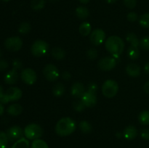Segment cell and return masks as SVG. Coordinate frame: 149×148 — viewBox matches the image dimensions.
Here are the masks:
<instances>
[{
	"label": "cell",
	"mask_w": 149,
	"mask_h": 148,
	"mask_svg": "<svg viewBox=\"0 0 149 148\" xmlns=\"http://www.w3.org/2000/svg\"><path fill=\"white\" fill-rule=\"evenodd\" d=\"M76 128L77 124L74 119L69 117H64L57 122L55 130L58 136H68L75 131Z\"/></svg>",
	"instance_id": "1"
},
{
	"label": "cell",
	"mask_w": 149,
	"mask_h": 148,
	"mask_svg": "<svg viewBox=\"0 0 149 148\" xmlns=\"http://www.w3.org/2000/svg\"><path fill=\"white\" fill-rule=\"evenodd\" d=\"M106 49L112 57L119 58L125 49V42L119 36H111L106 39L105 42Z\"/></svg>",
	"instance_id": "2"
},
{
	"label": "cell",
	"mask_w": 149,
	"mask_h": 148,
	"mask_svg": "<svg viewBox=\"0 0 149 148\" xmlns=\"http://www.w3.org/2000/svg\"><path fill=\"white\" fill-rule=\"evenodd\" d=\"M23 95L21 89L17 86H11L0 97V102L2 104H7L10 102L17 101Z\"/></svg>",
	"instance_id": "3"
},
{
	"label": "cell",
	"mask_w": 149,
	"mask_h": 148,
	"mask_svg": "<svg viewBox=\"0 0 149 148\" xmlns=\"http://www.w3.org/2000/svg\"><path fill=\"white\" fill-rule=\"evenodd\" d=\"M24 135L26 139L36 140L43 136L44 129L42 126L36 123H30L24 129Z\"/></svg>",
	"instance_id": "4"
},
{
	"label": "cell",
	"mask_w": 149,
	"mask_h": 148,
	"mask_svg": "<svg viewBox=\"0 0 149 148\" xmlns=\"http://www.w3.org/2000/svg\"><path fill=\"white\" fill-rule=\"evenodd\" d=\"M49 49V45L47 42L42 39H38L32 44L31 52L36 57H42L47 53Z\"/></svg>",
	"instance_id": "5"
},
{
	"label": "cell",
	"mask_w": 149,
	"mask_h": 148,
	"mask_svg": "<svg viewBox=\"0 0 149 148\" xmlns=\"http://www.w3.org/2000/svg\"><path fill=\"white\" fill-rule=\"evenodd\" d=\"M119 91V85L113 79H108L102 86V94L106 98H113Z\"/></svg>",
	"instance_id": "6"
},
{
	"label": "cell",
	"mask_w": 149,
	"mask_h": 148,
	"mask_svg": "<svg viewBox=\"0 0 149 148\" xmlns=\"http://www.w3.org/2000/svg\"><path fill=\"white\" fill-rule=\"evenodd\" d=\"M43 75L48 81L54 82L60 77L59 70L56 65L53 64H47L43 68Z\"/></svg>",
	"instance_id": "7"
},
{
	"label": "cell",
	"mask_w": 149,
	"mask_h": 148,
	"mask_svg": "<svg viewBox=\"0 0 149 148\" xmlns=\"http://www.w3.org/2000/svg\"><path fill=\"white\" fill-rule=\"evenodd\" d=\"M4 46L10 52H18L23 46V41L19 36L9 37L4 41Z\"/></svg>",
	"instance_id": "8"
},
{
	"label": "cell",
	"mask_w": 149,
	"mask_h": 148,
	"mask_svg": "<svg viewBox=\"0 0 149 148\" xmlns=\"http://www.w3.org/2000/svg\"><path fill=\"white\" fill-rule=\"evenodd\" d=\"M20 78H21L22 81L27 85H33L37 80V75L34 70L30 68H27L21 71Z\"/></svg>",
	"instance_id": "9"
},
{
	"label": "cell",
	"mask_w": 149,
	"mask_h": 148,
	"mask_svg": "<svg viewBox=\"0 0 149 148\" xmlns=\"http://www.w3.org/2000/svg\"><path fill=\"white\" fill-rule=\"evenodd\" d=\"M116 65V59L113 57H105L98 61L97 66L101 71H110Z\"/></svg>",
	"instance_id": "10"
},
{
	"label": "cell",
	"mask_w": 149,
	"mask_h": 148,
	"mask_svg": "<svg viewBox=\"0 0 149 148\" xmlns=\"http://www.w3.org/2000/svg\"><path fill=\"white\" fill-rule=\"evenodd\" d=\"M90 40L95 46H100L106 40V33L103 29H95L90 33Z\"/></svg>",
	"instance_id": "11"
},
{
	"label": "cell",
	"mask_w": 149,
	"mask_h": 148,
	"mask_svg": "<svg viewBox=\"0 0 149 148\" xmlns=\"http://www.w3.org/2000/svg\"><path fill=\"white\" fill-rule=\"evenodd\" d=\"M7 134L8 136L9 141L10 142H16L17 140L23 137L24 131L20 126H13L9 128L7 131Z\"/></svg>",
	"instance_id": "12"
},
{
	"label": "cell",
	"mask_w": 149,
	"mask_h": 148,
	"mask_svg": "<svg viewBox=\"0 0 149 148\" xmlns=\"http://www.w3.org/2000/svg\"><path fill=\"white\" fill-rule=\"evenodd\" d=\"M81 100L86 106V107H93L97 103V99L96 94L87 91L81 97Z\"/></svg>",
	"instance_id": "13"
},
{
	"label": "cell",
	"mask_w": 149,
	"mask_h": 148,
	"mask_svg": "<svg viewBox=\"0 0 149 148\" xmlns=\"http://www.w3.org/2000/svg\"><path fill=\"white\" fill-rule=\"evenodd\" d=\"M85 87L81 82H75L72 84L71 88V94L77 98H81L85 93Z\"/></svg>",
	"instance_id": "14"
},
{
	"label": "cell",
	"mask_w": 149,
	"mask_h": 148,
	"mask_svg": "<svg viewBox=\"0 0 149 148\" xmlns=\"http://www.w3.org/2000/svg\"><path fill=\"white\" fill-rule=\"evenodd\" d=\"M18 78L19 75L17 70L13 68L12 70L9 71L4 75V82L9 85H13L17 82Z\"/></svg>",
	"instance_id": "15"
},
{
	"label": "cell",
	"mask_w": 149,
	"mask_h": 148,
	"mask_svg": "<svg viewBox=\"0 0 149 148\" xmlns=\"http://www.w3.org/2000/svg\"><path fill=\"white\" fill-rule=\"evenodd\" d=\"M138 129L135 126H127L125 129L123 131V136L127 140H132V139H135L138 136Z\"/></svg>",
	"instance_id": "16"
},
{
	"label": "cell",
	"mask_w": 149,
	"mask_h": 148,
	"mask_svg": "<svg viewBox=\"0 0 149 148\" xmlns=\"http://www.w3.org/2000/svg\"><path fill=\"white\" fill-rule=\"evenodd\" d=\"M126 73L131 77H138L141 75V67L135 63H130L126 67Z\"/></svg>",
	"instance_id": "17"
},
{
	"label": "cell",
	"mask_w": 149,
	"mask_h": 148,
	"mask_svg": "<svg viewBox=\"0 0 149 148\" xmlns=\"http://www.w3.org/2000/svg\"><path fill=\"white\" fill-rule=\"evenodd\" d=\"M23 108L21 104L18 103H14L12 104L11 105L9 106L7 109V112L8 114H10L12 116H17L20 115L23 112Z\"/></svg>",
	"instance_id": "18"
},
{
	"label": "cell",
	"mask_w": 149,
	"mask_h": 148,
	"mask_svg": "<svg viewBox=\"0 0 149 148\" xmlns=\"http://www.w3.org/2000/svg\"><path fill=\"white\" fill-rule=\"evenodd\" d=\"M75 13L77 17L81 19V20H85L90 15L89 10L86 7H84V6H79L78 7H77L75 10Z\"/></svg>",
	"instance_id": "19"
},
{
	"label": "cell",
	"mask_w": 149,
	"mask_h": 148,
	"mask_svg": "<svg viewBox=\"0 0 149 148\" xmlns=\"http://www.w3.org/2000/svg\"><path fill=\"white\" fill-rule=\"evenodd\" d=\"M79 32L83 36H87L92 33V26L88 22H83L79 27Z\"/></svg>",
	"instance_id": "20"
},
{
	"label": "cell",
	"mask_w": 149,
	"mask_h": 148,
	"mask_svg": "<svg viewBox=\"0 0 149 148\" xmlns=\"http://www.w3.org/2000/svg\"><path fill=\"white\" fill-rule=\"evenodd\" d=\"M51 55L55 59L61 60L65 58V52L63 49L61 47H54L51 51Z\"/></svg>",
	"instance_id": "21"
},
{
	"label": "cell",
	"mask_w": 149,
	"mask_h": 148,
	"mask_svg": "<svg viewBox=\"0 0 149 148\" xmlns=\"http://www.w3.org/2000/svg\"><path fill=\"white\" fill-rule=\"evenodd\" d=\"M52 94L56 97H61L64 94L65 88L62 83H58L52 87Z\"/></svg>",
	"instance_id": "22"
},
{
	"label": "cell",
	"mask_w": 149,
	"mask_h": 148,
	"mask_svg": "<svg viewBox=\"0 0 149 148\" xmlns=\"http://www.w3.org/2000/svg\"><path fill=\"white\" fill-rule=\"evenodd\" d=\"M79 128L83 133H90L93 131V126L87 120H81L79 123Z\"/></svg>",
	"instance_id": "23"
},
{
	"label": "cell",
	"mask_w": 149,
	"mask_h": 148,
	"mask_svg": "<svg viewBox=\"0 0 149 148\" xmlns=\"http://www.w3.org/2000/svg\"><path fill=\"white\" fill-rule=\"evenodd\" d=\"M126 40L130 44L131 46H136V47H138L140 46V41L138 36H136L135 33H132V32H130L127 34Z\"/></svg>",
	"instance_id": "24"
},
{
	"label": "cell",
	"mask_w": 149,
	"mask_h": 148,
	"mask_svg": "<svg viewBox=\"0 0 149 148\" xmlns=\"http://www.w3.org/2000/svg\"><path fill=\"white\" fill-rule=\"evenodd\" d=\"M127 56L129 57L130 59H137L140 56V51L138 49V47L133 46H130L127 49Z\"/></svg>",
	"instance_id": "25"
},
{
	"label": "cell",
	"mask_w": 149,
	"mask_h": 148,
	"mask_svg": "<svg viewBox=\"0 0 149 148\" xmlns=\"http://www.w3.org/2000/svg\"><path fill=\"white\" fill-rule=\"evenodd\" d=\"M46 1L45 0H32L31 2V7L33 10L39 11L45 7Z\"/></svg>",
	"instance_id": "26"
},
{
	"label": "cell",
	"mask_w": 149,
	"mask_h": 148,
	"mask_svg": "<svg viewBox=\"0 0 149 148\" xmlns=\"http://www.w3.org/2000/svg\"><path fill=\"white\" fill-rule=\"evenodd\" d=\"M12 148H29V140L26 138H20L13 144Z\"/></svg>",
	"instance_id": "27"
},
{
	"label": "cell",
	"mask_w": 149,
	"mask_h": 148,
	"mask_svg": "<svg viewBox=\"0 0 149 148\" xmlns=\"http://www.w3.org/2000/svg\"><path fill=\"white\" fill-rule=\"evenodd\" d=\"M138 120L144 126L149 125V110H144L141 112L138 116Z\"/></svg>",
	"instance_id": "28"
},
{
	"label": "cell",
	"mask_w": 149,
	"mask_h": 148,
	"mask_svg": "<svg viewBox=\"0 0 149 148\" xmlns=\"http://www.w3.org/2000/svg\"><path fill=\"white\" fill-rule=\"evenodd\" d=\"M31 29V26L30 23L28 22H23L19 26L18 31L21 34H27L30 32Z\"/></svg>",
	"instance_id": "29"
},
{
	"label": "cell",
	"mask_w": 149,
	"mask_h": 148,
	"mask_svg": "<svg viewBox=\"0 0 149 148\" xmlns=\"http://www.w3.org/2000/svg\"><path fill=\"white\" fill-rule=\"evenodd\" d=\"M139 23L141 27L149 28V12L145 13L140 17Z\"/></svg>",
	"instance_id": "30"
},
{
	"label": "cell",
	"mask_w": 149,
	"mask_h": 148,
	"mask_svg": "<svg viewBox=\"0 0 149 148\" xmlns=\"http://www.w3.org/2000/svg\"><path fill=\"white\" fill-rule=\"evenodd\" d=\"M31 148H49V146L45 141L38 139L33 141Z\"/></svg>",
	"instance_id": "31"
},
{
	"label": "cell",
	"mask_w": 149,
	"mask_h": 148,
	"mask_svg": "<svg viewBox=\"0 0 149 148\" xmlns=\"http://www.w3.org/2000/svg\"><path fill=\"white\" fill-rule=\"evenodd\" d=\"M8 136L7 133L4 131H0V148H6L8 144Z\"/></svg>",
	"instance_id": "32"
},
{
	"label": "cell",
	"mask_w": 149,
	"mask_h": 148,
	"mask_svg": "<svg viewBox=\"0 0 149 148\" xmlns=\"http://www.w3.org/2000/svg\"><path fill=\"white\" fill-rule=\"evenodd\" d=\"M73 107L77 112H82L85 109L86 106L82 102L81 100H77L73 103Z\"/></svg>",
	"instance_id": "33"
},
{
	"label": "cell",
	"mask_w": 149,
	"mask_h": 148,
	"mask_svg": "<svg viewBox=\"0 0 149 148\" xmlns=\"http://www.w3.org/2000/svg\"><path fill=\"white\" fill-rule=\"evenodd\" d=\"M140 46L143 49L149 50V36L143 37L140 41Z\"/></svg>",
	"instance_id": "34"
},
{
	"label": "cell",
	"mask_w": 149,
	"mask_h": 148,
	"mask_svg": "<svg viewBox=\"0 0 149 148\" xmlns=\"http://www.w3.org/2000/svg\"><path fill=\"white\" fill-rule=\"evenodd\" d=\"M97 55H98V52L97 50L95 48H90L88 49L87 52V56L89 59H95L97 58Z\"/></svg>",
	"instance_id": "35"
},
{
	"label": "cell",
	"mask_w": 149,
	"mask_h": 148,
	"mask_svg": "<svg viewBox=\"0 0 149 148\" xmlns=\"http://www.w3.org/2000/svg\"><path fill=\"white\" fill-rule=\"evenodd\" d=\"M123 3L126 7L129 9L135 8L137 4V0H123Z\"/></svg>",
	"instance_id": "36"
},
{
	"label": "cell",
	"mask_w": 149,
	"mask_h": 148,
	"mask_svg": "<svg viewBox=\"0 0 149 148\" xmlns=\"http://www.w3.org/2000/svg\"><path fill=\"white\" fill-rule=\"evenodd\" d=\"M127 18L131 23H133V22H135L138 20V15L136 12H130L127 14Z\"/></svg>",
	"instance_id": "37"
},
{
	"label": "cell",
	"mask_w": 149,
	"mask_h": 148,
	"mask_svg": "<svg viewBox=\"0 0 149 148\" xmlns=\"http://www.w3.org/2000/svg\"><path fill=\"white\" fill-rule=\"evenodd\" d=\"M97 85L95 82H91L88 84V86H87V91H90V92H93L94 94H96L97 91Z\"/></svg>",
	"instance_id": "38"
},
{
	"label": "cell",
	"mask_w": 149,
	"mask_h": 148,
	"mask_svg": "<svg viewBox=\"0 0 149 148\" xmlns=\"http://www.w3.org/2000/svg\"><path fill=\"white\" fill-rule=\"evenodd\" d=\"M13 67L14 69L15 70H20L21 69L22 67H23V63H22V61L19 59H15L13 61Z\"/></svg>",
	"instance_id": "39"
},
{
	"label": "cell",
	"mask_w": 149,
	"mask_h": 148,
	"mask_svg": "<svg viewBox=\"0 0 149 148\" xmlns=\"http://www.w3.org/2000/svg\"><path fill=\"white\" fill-rule=\"evenodd\" d=\"M9 67V64L5 59H0V71H4L7 70Z\"/></svg>",
	"instance_id": "40"
},
{
	"label": "cell",
	"mask_w": 149,
	"mask_h": 148,
	"mask_svg": "<svg viewBox=\"0 0 149 148\" xmlns=\"http://www.w3.org/2000/svg\"><path fill=\"white\" fill-rule=\"evenodd\" d=\"M141 137L144 139L148 140L149 139V129H143L141 133Z\"/></svg>",
	"instance_id": "41"
},
{
	"label": "cell",
	"mask_w": 149,
	"mask_h": 148,
	"mask_svg": "<svg viewBox=\"0 0 149 148\" xmlns=\"http://www.w3.org/2000/svg\"><path fill=\"white\" fill-rule=\"evenodd\" d=\"M61 77L63 80L65 81H68V80L71 79V73L68 72V71H64V72L62 73L61 74Z\"/></svg>",
	"instance_id": "42"
},
{
	"label": "cell",
	"mask_w": 149,
	"mask_h": 148,
	"mask_svg": "<svg viewBox=\"0 0 149 148\" xmlns=\"http://www.w3.org/2000/svg\"><path fill=\"white\" fill-rule=\"evenodd\" d=\"M143 89H144V91H145L146 94H149V81H147V82L144 84Z\"/></svg>",
	"instance_id": "43"
},
{
	"label": "cell",
	"mask_w": 149,
	"mask_h": 148,
	"mask_svg": "<svg viewBox=\"0 0 149 148\" xmlns=\"http://www.w3.org/2000/svg\"><path fill=\"white\" fill-rule=\"evenodd\" d=\"M144 72L146 74H149V62H146L144 65Z\"/></svg>",
	"instance_id": "44"
},
{
	"label": "cell",
	"mask_w": 149,
	"mask_h": 148,
	"mask_svg": "<svg viewBox=\"0 0 149 148\" xmlns=\"http://www.w3.org/2000/svg\"><path fill=\"white\" fill-rule=\"evenodd\" d=\"M4 105H3L2 103L0 102V116H1L3 113H4Z\"/></svg>",
	"instance_id": "45"
},
{
	"label": "cell",
	"mask_w": 149,
	"mask_h": 148,
	"mask_svg": "<svg viewBox=\"0 0 149 148\" xmlns=\"http://www.w3.org/2000/svg\"><path fill=\"white\" fill-rule=\"evenodd\" d=\"M117 1L118 0H106V2H107L108 4H114V3H116Z\"/></svg>",
	"instance_id": "46"
},
{
	"label": "cell",
	"mask_w": 149,
	"mask_h": 148,
	"mask_svg": "<svg viewBox=\"0 0 149 148\" xmlns=\"http://www.w3.org/2000/svg\"><path fill=\"white\" fill-rule=\"evenodd\" d=\"M79 2H81V4H87V3H89L90 1V0H78Z\"/></svg>",
	"instance_id": "47"
},
{
	"label": "cell",
	"mask_w": 149,
	"mask_h": 148,
	"mask_svg": "<svg viewBox=\"0 0 149 148\" xmlns=\"http://www.w3.org/2000/svg\"><path fill=\"white\" fill-rule=\"evenodd\" d=\"M4 90H3V88L1 87V86L0 85V97H1L3 94H4Z\"/></svg>",
	"instance_id": "48"
},
{
	"label": "cell",
	"mask_w": 149,
	"mask_h": 148,
	"mask_svg": "<svg viewBox=\"0 0 149 148\" xmlns=\"http://www.w3.org/2000/svg\"><path fill=\"white\" fill-rule=\"evenodd\" d=\"M116 136H117L118 138H120L121 136H122V133H121L120 132H118V133H116Z\"/></svg>",
	"instance_id": "49"
},
{
	"label": "cell",
	"mask_w": 149,
	"mask_h": 148,
	"mask_svg": "<svg viewBox=\"0 0 149 148\" xmlns=\"http://www.w3.org/2000/svg\"><path fill=\"white\" fill-rule=\"evenodd\" d=\"M49 1H51V2H56V1H59V0H49Z\"/></svg>",
	"instance_id": "50"
},
{
	"label": "cell",
	"mask_w": 149,
	"mask_h": 148,
	"mask_svg": "<svg viewBox=\"0 0 149 148\" xmlns=\"http://www.w3.org/2000/svg\"><path fill=\"white\" fill-rule=\"evenodd\" d=\"M2 1H4V2H8V1H10V0H1Z\"/></svg>",
	"instance_id": "51"
}]
</instances>
